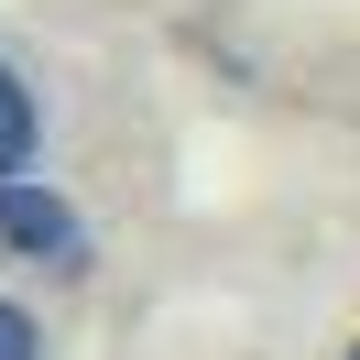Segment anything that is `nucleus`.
<instances>
[{
	"label": "nucleus",
	"instance_id": "nucleus-3",
	"mask_svg": "<svg viewBox=\"0 0 360 360\" xmlns=\"http://www.w3.org/2000/svg\"><path fill=\"white\" fill-rule=\"evenodd\" d=\"M0 360H44V349H33V316L11 306V295H0Z\"/></svg>",
	"mask_w": 360,
	"mask_h": 360
},
{
	"label": "nucleus",
	"instance_id": "nucleus-2",
	"mask_svg": "<svg viewBox=\"0 0 360 360\" xmlns=\"http://www.w3.org/2000/svg\"><path fill=\"white\" fill-rule=\"evenodd\" d=\"M33 142H44V120H33V88L0 66V175H22V164H33Z\"/></svg>",
	"mask_w": 360,
	"mask_h": 360
},
{
	"label": "nucleus",
	"instance_id": "nucleus-4",
	"mask_svg": "<svg viewBox=\"0 0 360 360\" xmlns=\"http://www.w3.org/2000/svg\"><path fill=\"white\" fill-rule=\"evenodd\" d=\"M349 360H360V338H349Z\"/></svg>",
	"mask_w": 360,
	"mask_h": 360
},
{
	"label": "nucleus",
	"instance_id": "nucleus-1",
	"mask_svg": "<svg viewBox=\"0 0 360 360\" xmlns=\"http://www.w3.org/2000/svg\"><path fill=\"white\" fill-rule=\"evenodd\" d=\"M0 240L44 251V262H77V251H88V229H77L66 197H44V186H11V175H0Z\"/></svg>",
	"mask_w": 360,
	"mask_h": 360
}]
</instances>
